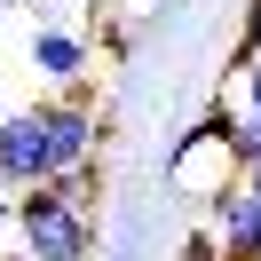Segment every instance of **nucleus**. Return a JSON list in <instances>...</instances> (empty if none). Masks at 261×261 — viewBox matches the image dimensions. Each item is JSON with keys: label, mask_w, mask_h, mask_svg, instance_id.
<instances>
[{"label": "nucleus", "mask_w": 261, "mask_h": 261, "mask_svg": "<svg viewBox=\"0 0 261 261\" xmlns=\"http://www.w3.org/2000/svg\"><path fill=\"white\" fill-rule=\"evenodd\" d=\"M24 56H32V71L48 87H80L87 80V32H64V24H32V40H24Z\"/></svg>", "instance_id": "6"}, {"label": "nucleus", "mask_w": 261, "mask_h": 261, "mask_svg": "<svg viewBox=\"0 0 261 261\" xmlns=\"http://www.w3.org/2000/svg\"><path fill=\"white\" fill-rule=\"evenodd\" d=\"M206 229H214V245H222V261H261V198L245 190V182H229L206 206Z\"/></svg>", "instance_id": "5"}, {"label": "nucleus", "mask_w": 261, "mask_h": 261, "mask_svg": "<svg viewBox=\"0 0 261 261\" xmlns=\"http://www.w3.org/2000/svg\"><path fill=\"white\" fill-rule=\"evenodd\" d=\"M238 182H245V190H253V198H261V166H245V174H238Z\"/></svg>", "instance_id": "11"}, {"label": "nucleus", "mask_w": 261, "mask_h": 261, "mask_svg": "<svg viewBox=\"0 0 261 261\" xmlns=\"http://www.w3.org/2000/svg\"><path fill=\"white\" fill-rule=\"evenodd\" d=\"M229 80L245 87V111H261V64H229Z\"/></svg>", "instance_id": "9"}, {"label": "nucleus", "mask_w": 261, "mask_h": 261, "mask_svg": "<svg viewBox=\"0 0 261 261\" xmlns=\"http://www.w3.org/2000/svg\"><path fill=\"white\" fill-rule=\"evenodd\" d=\"M8 8H24V0H8Z\"/></svg>", "instance_id": "13"}, {"label": "nucleus", "mask_w": 261, "mask_h": 261, "mask_svg": "<svg viewBox=\"0 0 261 261\" xmlns=\"http://www.w3.org/2000/svg\"><path fill=\"white\" fill-rule=\"evenodd\" d=\"M0 261H32V253H0Z\"/></svg>", "instance_id": "12"}, {"label": "nucleus", "mask_w": 261, "mask_h": 261, "mask_svg": "<svg viewBox=\"0 0 261 261\" xmlns=\"http://www.w3.org/2000/svg\"><path fill=\"white\" fill-rule=\"evenodd\" d=\"M40 111H48L56 174L95 166V150H103V111H95V95H87V80H80V87H56V95H40Z\"/></svg>", "instance_id": "3"}, {"label": "nucleus", "mask_w": 261, "mask_h": 261, "mask_svg": "<svg viewBox=\"0 0 261 261\" xmlns=\"http://www.w3.org/2000/svg\"><path fill=\"white\" fill-rule=\"evenodd\" d=\"M229 127H238V111H229V103H214V111L198 119V127L182 135L174 150H166V182H174L182 198L214 206V198L238 182V166H229Z\"/></svg>", "instance_id": "2"}, {"label": "nucleus", "mask_w": 261, "mask_h": 261, "mask_svg": "<svg viewBox=\"0 0 261 261\" xmlns=\"http://www.w3.org/2000/svg\"><path fill=\"white\" fill-rule=\"evenodd\" d=\"M229 166H261V111H238V127H229Z\"/></svg>", "instance_id": "7"}, {"label": "nucleus", "mask_w": 261, "mask_h": 261, "mask_svg": "<svg viewBox=\"0 0 261 261\" xmlns=\"http://www.w3.org/2000/svg\"><path fill=\"white\" fill-rule=\"evenodd\" d=\"M0 182H8V190L56 182V143H48V111H40V103L0 111Z\"/></svg>", "instance_id": "4"}, {"label": "nucleus", "mask_w": 261, "mask_h": 261, "mask_svg": "<svg viewBox=\"0 0 261 261\" xmlns=\"http://www.w3.org/2000/svg\"><path fill=\"white\" fill-rule=\"evenodd\" d=\"M229 64H261V0H245V24H238V56Z\"/></svg>", "instance_id": "8"}, {"label": "nucleus", "mask_w": 261, "mask_h": 261, "mask_svg": "<svg viewBox=\"0 0 261 261\" xmlns=\"http://www.w3.org/2000/svg\"><path fill=\"white\" fill-rule=\"evenodd\" d=\"M16 253L32 261H95V214L71 206L64 182H32V190H16Z\"/></svg>", "instance_id": "1"}, {"label": "nucleus", "mask_w": 261, "mask_h": 261, "mask_svg": "<svg viewBox=\"0 0 261 261\" xmlns=\"http://www.w3.org/2000/svg\"><path fill=\"white\" fill-rule=\"evenodd\" d=\"M8 229H16V190L0 182V238H8Z\"/></svg>", "instance_id": "10"}]
</instances>
